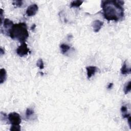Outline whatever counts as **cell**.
<instances>
[{
  "label": "cell",
  "mask_w": 131,
  "mask_h": 131,
  "mask_svg": "<svg viewBox=\"0 0 131 131\" xmlns=\"http://www.w3.org/2000/svg\"><path fill=\"white\" fill-rule=\"evenodd\" d=\"M38 9V6L35 4H32L29 6L26 10V14L28 17H32L35 16Z\"/></svg>",
  "instance_id": "cell-5"
},
{
  "label": "cell",
  "mask_w": 131,
  "mask_h": 131,
  "mask_svg": "<svg viewBox=\"0 0 131 131\" xmlns=\"http://www.w3.org/2000/svg\"><path fill=\"white\" fill-rule=\"evenodd\" d=\"M87 71V76L88 78L90 79L92 76H93L97 70V68L95 66H89L86 68Z\"/></svg>",
  "instance_id": "cell-8"
},
{
  "label": "cell",
  "mask_w": 131,
  "mask_h": 131,
  "mask_svg": "<svg viewBox=\"0 0 131 131\" xmlns=\"http://www.w3.org/2000/svg\"><path fill=\"white\" fill-rule=\"evenodd\" d=\"M122 1H103L101 7L103 9V15L108 21L118 22L123 19L124 17Z\"/></svg>",
  "instance_id": "cell-1"
},
{
  "label": "cell",
  "mask_w": 131,
  "mask_h": 131,
  "mask_svg": "<svg viewBox=\"0 0 131 131\" xmlns=\"http://www.w3.org/2000/svg\"><path fill=\"white\" fill-rule=\"evenodd\" d=\"M13 23L12 21L8 19H5L3 21V27L5 29V32L8 35H9V31L11 30L12 27L13 25Z\"/></svg>",
  "instance_id": "cell-6"
},
{
  "label": "cell",
  "mask_w": 131,
  "mask_h": 131,
  "mask_svg": "<svg viewBox=\"0 0 131 131\" xmlns=\"http://www.w3.org/2000/svg\"><path fill=\"white\" fill-rule=\"evenodd\" d=\"M8 119L9 122L12 125H20L22 121L20 115L16 112H12L9 113L8 116Z\"/></svg>",
  "instance_id": "cell-3"
},
{
  "label": "cell",
  "mask_w": 131,
  "mask_h": 131,
  "mask_svg": "<svg viewBox=\"0 0 131 131\" xmlns=\"http://www.w3.org/2000/svg\"><path fill=\"white\" fill-rule=\"evenodd\" d=\"M12 4L17 6V7H20L23 4V2L22 1H14L12 2Z\"/></svg>",
  "instance_id": "cell-18"
},
{
  "label": "cell",
  "mask_w": 131,
  "mask_h": 131,
  "mask_svg": "<svg viewBox=\"0 0 131 131\" xmlns=\"http://www.w3.org/2000/svg\"><path fill=\"white\" fill-rule=\"evenodd\" d=\"M0 52H1V55H2L5 53V51L3 50V49L2 48H1V49H0Z\"/></svg>",
  "instance_id": "cell-21"
},
{
  "label": "cell",
  "mask_w": 131,
  "mask_h": 131,
  "mask_svg": "<svg viewBox=\"0 0 131 131\" xmlns=\"http://www.w3.org/2000/svg\"><path fill=\"white\" fill-rule=\"evenodd\" d=\"M113 83H110L108 85L107 88L108 89H111L113 87Z\"/></svg>",
  "instance_id": "cell-19"
},
{
  "label": "cell",
  "mask_w": 131,
  "mask_h": 131,
  "mask_svg": "<svg viewBox=\"0 0 131 131\" xmlns=\"http://www.w3.org/2000/svg\"><path fill=\"white\" fill-rule=\"evenodd\" d=\"M10 130L11 131H20L21 130V126L20 125H11Z\"/></svg>",
  "instance_id": "cell-17"
},
{
  "label": "cell",
  "mask_w": 131,
  "mask_h": 131,
  "mask_svg": "<svg viewBox=\"0 0 131 131\" xmlns=\"http://www.w3.org/2000/svg\"><path fill=\"white\" fill-rule=\"evenodd\" d=\"M34 112V111L30 108H28L26 112V116L27 119H29L32 115H33Z\"/></svg>",
  "instance_id": "cell-15"
},
{
  "label": "cell",
  "mask_w": 131,
  "mask_h": 131,
  "mask_svg": "<svg viewBox=\"0 0 131 131\" xmlns=\"http://www.w3.org/2000/svg\"><path fill=\"white\" fill-rule=\"evenodd\" d=\"M104 23L100 21V20H95L92 23V27L93 30L95 32H98L101 29V27H103Z\"/></svg>",
  "instance_id": "cell-7"
},
{
  "label": "cell",
  "mask_w": 131,
  "mask_h": 131,
  "mask_svg": "<svg viewBox=\"0 0 131 131\" xmlns=\"http://www.w3.org/2000/svg\"><path fill=\"white\" fill-rule=\"evenodd\" d=\"M127 119H128V124H129V127H131V124H130V123H131V122H130L131 118H130V116H129V117L128 118H127Z\"/></svg>",
  "instance_id": "cell-20"
},
{
  "label": "cell",
  "mask_w": 131,
  "mask_h": 131,
  "mask_svg": "<svg viewBox=\"0 0 131 131\" xmlns=\"http://www.w3.org/2000/svg\"><path fill=\"white\" fill-rule=\"evenodd\" d=\"M35 27H36V25H35V24H33V25H32V27H31V30L34 31V29L35 28Z\"/></svg>",
  "instance_id": "cell-22"
},
{
  "label": "cell",
  "mask_w": 131,
  "mask_h": 131,
  "mask_svg": "<svg viewBox=\"0 0 131 131\" xmlns=\"http://www.w3.org/2000/svg\"><path fill=\"white\" fill-rule=\"evenodd\" d=\"M7 78V72L5 69L2 68L0 70V83L2 84Z\"/></svg>",
  "instance_id": "cell-10"
},
{
  "label": "cell",
  "mask_w": 131,
  "mask_h": 131,
  "mask_svg": "<svg viewBox=\"0 0 131 131\" xmlns=\"http://www.w3.org/2000/svg\"><path fill=\"white\" fill-rule=\"evenodd\" d=\"M29 52V49L28 48V45L26 42L22 43V45L17 49V53L18 55L21 57L27 55Z\"/></svg>",
  "instance_id": "cell-4"
},
{
  "label": "cell",
  "mask_w": 131,
  "mask_h": 131,
  "mask_svg": "<svg viewBox=\"0 0 131 131\" xmlns=\"http://www.w3.org/2000/svg\"><path fill=\"white\" fill-rule=\"evenodd\" d=\"M130 72H131V69L130 68L128 67L126 61H125L124 62L122 68L121 69V74L123 75H126V74H130Z\"/></svg>",
  "instance_id": "cell-9"
},
{
  "label": "cell",
  "mask_w": 131,
  "mask_h": 131,
  "mask_svg": "<svg viewBox=\"0 0 131 131\" xmlns=\"http://www.w3.org/2000/svg\"><path fill=\"white\" fill-rule=\"evenodd\" d=\"M36 66L40 69H43L44 68V64H43V62L42 59H39V60H38V61H37L36 63Z\"/></svg>",
  "instance_id": "cell-16"
},
{
  "label": "cell",
  "mask_w": 131,
  "mask_h": 131,
  "mask_svg": "<svg viewBox=\"0 0 131 131\" xmlns=\"http://www.w3.org/2000/svg\"><path fill=\"white\" fill-rule=\"evenodd\" d=\"M9 35L12 39L17 40L22 43L25 42L29 37L26 24L24 23L14 24L9 31Z\"/></svg>",
  "instance_id": "cell-2"
},
{
  "label": "cell",
  "mask_w": 131,
  "mask_h": 131,
  "mask_svg": "<svg viewBox=\"0 0 131 131\" xmlns=\"http://www.w3.org/2000/svg\"><path fill=\"white\" fill-rule=\"evenodd\" d=\"M60 48H61V52L63 54H65L70 50V47L69 45L65 44V43H62V44H61L60 46Z\"/></svg>",
  "instance_id": "cell-12"
},
{
  "label": "cell",
  "mask_w": 131,
  "mask_h": 131,
  "mask_svg": "<svg viewBox=\"0 0 131 131\" xmlns=\"http://www.w3.org/2000/svg\"><path fill=\"white\" fill-rule=\"evenodd\" d=\"M83 2V1H79V0L72 1L70 4V7L71 8H73V7L78 8V7H79L82 5Z\"/></svg>",
  "instance_id": "cell-13"
},
{
  "label": "cell",
  "mask_w": 131,
  "mask_h": 131,
  "mask_svg": "<svg viewBox=\"0 0 131 131\" xmlns=\"http://www.w3.org/2000/svg\"><path fill=\"white\" fill-rule=\"evenodd\" d=\"M130 88H131V81H129L126 82L124 86L123 91L125 94H127L130 91Z\"/></svg>",
  "instance_id": "cell-14"
},
{
  "label": "cell",
  "mask_w": 131,
  "mask_h": 131,
  "mask_svg": "<svg viewBox=\"0 0 131 131\" xmlns=\"http://www.w3.org/2000/svg\"><path fill=\"white\" fill-rule=\"evenodd\" d=\"M121 111L124 118H127L130 116V114L127 113V108L126 106H122L121 108Z\"/></svg>",
  "instance_id": "cell-11"
}]
</instances>
